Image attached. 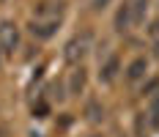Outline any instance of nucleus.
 Returning <instances> with one entry per match:
<instances>
[{
    "instance_id": "1",
    "label": "nucleus",
    "mask_w": 159,
    "mask_h": 137,
    "mask_svg": "<svg viewBox=\"0 0 159 137\" xmlns=\"http://www.w3.org/2000/svg\"><path fill=\"white\" fill-rule=\"evenodd\" d=\"M19 47V28L14 22H0V55L11 58Z\"/></svg>"
},
{
    "instance_id": "2",
    "label": "nucleus",
    "mask_w": 159,
    "mask_h": 137,
    "mask_svg": "<svg viewBox=\"0 0 159 137\" xmlns=\"http://www.w3.org/2000/svg\"><path fill=\"white\" fill-rule=\"evenodd\" d=\"M55 28H58V16H52V19H36L30 25L33 36H39V39H49L55 33Z\"/></svg>"
},
{
    "instance_id": "3",
    "label": "nucleus",
    "mask_w": 159,
    "mask_h": 137,
    "mask_svg": "<svg viewBox=\"0 0 159 137\" xmlns=\"http://www.w3.org/2000/svg\"><path fill=\"white\" fill-rule=\"evenodd\" d=\"M145 71H148L145 58H134V61L129 63V69H126V82H137V80H143Z\"/></svg>"
},
{
    "instance_id": "4",
    "label": "nucleus",
    "mask_w": 159,
    "mask_h": 137,
    "mask_svg": "<svg viewBox=\"0 0 159 137\" xmlns=\"http://www.w3.org/2000/svg\"><path fill=\"white\" fill-rule=\"evenodd\" d=\"M132 25H134V22H132V6L124 3V6L118 8V14H115V30L124 33V30H129Z\"/></svg>"
},
{
    "instance_id": "5",
    "label": "nucleus",
    "mask_w": 159,
    "mask_h": 137,
    "mask_svg": "<svg viewBox=\"0 0 159 137\" xmlns=\"http://www.w3.org/2000/svg\"><path fill=\"white\" fill-rule=\"evenodd\" d=\"M82 55H85V39H74L66 44V61L69 63H77Z\"/></svg>"
},
{
    "instance_id": "6",
    "label": "nucleus",
    "mask_w": 159,
    "mask_h": 137,
    "mask_svg": "<svg viewBox=\"0 0 159 137\" xmlns=\"http://www.w3.org/2000/svg\"><path fill=\"white\" fill-rule=\"evenodd\" d=\"M85 115H88V121H93V123H99L102 118H104V107L99 104L96 99H91L88 104H85Z\"/></svg>"
},
{
    "instance_id": "7",
    "label": "nucleus",
    "mask_w": 159,
    "mask_h": 137,
    "mask_svg": "<svg viewBox=\"0 0 159 137\" xmlns=\"http://www.w3.org/2000/svg\"><path fill=\"white\" fill-rule=\"evenodd\" d=\"M115 71H118V58H110V61L102 66L99 80H102V82H112V80H115Z\"/></svg>"
},
{
    "instance_id": "8",
    "label": "nucleus",
    "mask_w": 159,
    "mask_h": 137,
    "mask_svg": "<svg viewBox=\"0 0 159 137\" xmlns=\"http://www.w3.org/2000/svg\"><path fill=\"white\" fill-rule=\"evenodd\" d=\"M132 6V22L137 25V22H143L145 11H148V0H134V3H129Z\"/></svg>"
},
{
    "instance_id": "9",
    "label": "nucleus",
    "mask_w": 159,
    "mask_h": 137,
    "mask_svg": "<svg viewBox=\"0 0 159 137\" xmlns=\"http://www.w3.org/2000/svg\"><path fill=\"white\" fill-rule=\"evenodd\" d=\"M82 88H85V71L80 69V71H74V74H71V85H69V93H82Z\"/></svg>"
},
{
    "instance_id": "10",
    "label": "nucleus",
    "mask_w": 159,
    "mask_h": 137,
    "mask_svg": "<svg viewBox=\"0 0 159 137\" xmlns=\"http://www.w3.org/2000/svg\"><path fill=\"white\" fill-rule=\"evenodd\" d=\"M148 115H151V123L159 126V91L154 93V99H151V104H148Z\"/></svg>"
},
{
    "instance_id": "11",
    "label": "nucleus",
    "mask_w": 159,
    "mask_h": 137,
    "mask_svg": "<svg viewBox=\"0 0 159 137\" xmlns=\"http://www.w3.org/2000/svg\"><path fill=\"white\" fill-rule=\"evenodd\" d=\"M110 3H112V0H93L91 6H93V11H104V8H107Z\"/></svg>"
},
{
    "instance_id": "12",
    "label": "nucleus",
    "mask_w": 159,
    "mask_h": 137,
    "mask_svg": "<svg viewBox=\"0 0 159 137\" xmlns=\"http://www.w3.org/2000/svg\"><path fill=\"white\" fill-rule=\"evenodd\" d=\"M151 33H154V36H159V19L154 22V28H151Z\"/></svg>"
},
{
    "instance_id": "13",
    "label": "nucleus",
    "mask_w": 159,
    "mask_h": 137,
    "mask_svg": "<svg viewBox=\"0 0 159 137\" xmlns=\"http://www.w3.org/2000/svg\"><path fill=\"white\" fill-rule=\"evenodd\" d=\"M157 55H159V44H157Z\"/></svg>"
}]
</instances>
